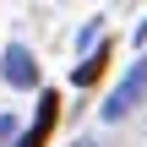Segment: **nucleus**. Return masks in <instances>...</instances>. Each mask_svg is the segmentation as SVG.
Segmentation results:
<instances>
[{"label": "nucleus", "instance_id": "2", "mask_svg": "<svg viewBox=\"0 0 147 147\" xmlns=\"http://www.w3.org/2000/svg\"><path fill=\"white\" fill-rule=\"evenodd\" d=\"M0 76H5L11 87L33 93V87H38V60H33V49H27V44H5V55H0Z\"/></svg>", "mask_w": 147, "mask_h": 147}, {"label": "nucleus", "instance_id": "5", "mask_svg": "<svg viewBox=\"0 0 147 147\" xmlns=\"http://www.w3.org/2000/svg\"><path fill=\"white\" fill-rule=\"evenodd\" d=\"M136 44H147V22H142V27H136Z\"/></svg>", "mask_w": 147, "mask_h": 147}, {"label": "nucleus", "instance_id": "4", "mask_svg": "<svg viewBox=\"0 0 147 147\" xmlns=\"http://www.w3.org/2000/svg\"><path fill=\"white\" fill-rule=\"evenodd\" d=\"M104 65H109V49H93V55H82V65H71V82H76V87H87V82H98V76H104Z\"/></svg>", "mask_w": 147, "mask_h": 147}, {"label": "nucleus", "instance_id": "6", "mask_svg": "<svg viewBox=\"0 0 147 147\" xmlns=\"http://www.w3.org/2000/svg\"><path fill=\"white\" fill-rule=\"evenodd\" d=\"M76 147H93V142H76Z\"/></svg>", "mask_w": 147, "mask_h": 147}, {"label": "nucleus", "instance_id": "3", "mask_svg": "<svg viewBox=\"0 0 147 147\" xmlns=\"http://www.w3.org/2000/svg\"><path fill=\"white\" fill-rule=\"evenodd\" d=\"M55 115H60V98H55V93H38V120L16 136V147H44L49 131H55Z\"/></svg>", "mask_w": 147, "mask_h": 147}, {"label": "nucleus", "instance_id": "1", "mask_svg": "<svg viewBox=\"0 0 147 147\" xmlns=\"http://www.w3.org/2000/svg\"><path fill=\"white\" fill-rule=\"evenodd\" d=\"M142 93H147V55H142V60H131V71L120 76V87L104 98V109H98V115L115 125V120H125V115L136 109V98H142Z\"/></svg>", "mask_w": 147, "mask_h": 147}]
</instances>
